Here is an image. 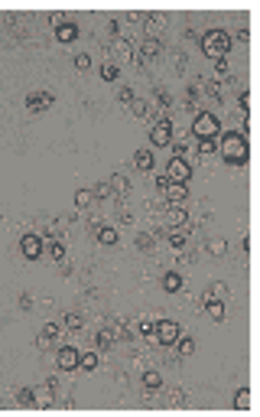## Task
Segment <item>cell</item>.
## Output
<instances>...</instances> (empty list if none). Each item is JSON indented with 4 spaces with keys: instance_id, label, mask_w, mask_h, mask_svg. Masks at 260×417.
<instances>
[{
    "instance_id": "obj_1",
    "label": "cell",
    "mask_w": 260,
    "mask_h": 417,
    "mask_svg": "<svg viewBox=\"0 0 260 417\" xmlns=\"http://www.w3.org/2000/svg\"><path fill=\"white\" fill-rule=\"evenodd\" d=\"M218 153L228 160L231 166H244L247 157H250V147H247V137L241 130H225L218 137Z\"/></svg>"
},
{
    "instance_id": "obj_2",
    "label": "cell",
    "mask_w": 260,
    "mask_h": 417,
    "mask_svg": "<svg viewBox=\"0 0 260 417\" xmlns=\"http://www.w3.org/2000/svg\"><path fill=\"white\" fill-rule=\"evenodd\" d=\"M202 52L208 59H225V52L231 49V36L225 30H208V33H202Z\"/></svg>"
},
{
    "instance_id": "obj_3",
    "label": "cell",
    "mask_w": 260,
    "mask_h": 417,
    "mask_svg": "<svg viewBox=\"0 0 260 417\" xmlns=\"http://www.w3.org/2000/svg\"><path fill=\"white\" fill-rule=\"evenodd\" d=\"M159 192L166 196V202H173V206H182L185 196H189V186L185 183H176V180H169V176H159Z\"/></svg>"
},
{
    "instance_id": "obj_4",
    "label": "cell",
    "mask_w": 260,
    "mask_h": 417,
    "mask_svg": "<svg viewBox=\"0 0 260 417\" xmlns=\"http://www.w3.org/2000/svg\"><path fill=\"white\" fill-rule=\"evenodd\" d=\"M192 134L199 137V140H202V137H218V134H221V121L215 118V114H208V111H202L199 118L192 121Z\"/></svg>"
},
{
    "instance_id": "obj_5",
    "label": "cell",
    "mask_w": 260,
    "mask_h": 417,
    "mask_svg": "<svg viewBox=\"0 0 260 417\" xmlns=\"http://www.w3.org/2000/svg\"><path fill=\"white\" fill-rule=\"evenodd\" d=\"M179 336H182V330H179L176 319H159L153 326V342H159V345H173Z\"/></svg>"
},
{
    "instance_id": "obj_6",
    "label": "cell",
    "mask_w": 260,
    "mask_h": 417,
    "mask_svg": "<svg viewBox=\"0 0 260 417\" xmlns=\"http://www.w3.org/2000/svg\"><path fill=\"white\" fill-rule=\"evenodd\" d=\"M166 176H169V180H176V183H189L192 180V163L185 157H169Z\"/></svg>"
},
{
    "instance_id": "obj_7",
    "label": "cell",
    "mask_w": 260,
    "mask_h": 417,
    "mask_svg": "<svg viewBox=\"0 0 260 417\" xmlns=\"http://www.w3.org/2000/svg\"><path fill=\"white\" fill-rule=\"evenodd\" d=\"M150 144H153V147H169V144H173V121L159 118L153 127H150Z\"/></svg>"
},
{
    "instance_id": "obj_8",
    "label": "cell",
    "mask_w": 260,
    "mask_h": 417,
    "mask_svg": "<svg viewBox=\"0 0 260 417\" xmlns=\"http://www.w3.org/2000/svg\"><path fill=\"white\" fill-rule=\"evenodd\" d=\"M159 56H163V42H159V39H147L137 52H133V59H137L140 65H153Z\"/></svg>"
},
{
    "instance_id": "obj_9",
    "label": "cell",
    "mask_w": 260,
    "mask_h": 417,
    "mask_svg": "<svg viewBox=\"0 0 260 417\" xmlns=\"http://www.w3.org/2000/svg\"><path fill=\"white\" fill-rule=\"evenodd\" d=\"M52 104H56L52 92H30L26 95V111L30 114H42V111H49Z\"/></svg>"
},
{
    "instance_id": "obj_10",
    "label": "cell",
    "mask_w": 260,
    "mask_h": 417,
    "mask_svg": "<svg viewBox=\"0 0 260 417\" xmlns=\"http://www.w3.org/2000/svg\"><path fill=\"white\" fill-rule=\"evenodd\" d=\"M78 359H82V352H78L75 345H62V349L56 352V365L62 371H75L78 368Z\"/></svg>"
},
{
    "instance_id": "obj_11",
    "label": "cell",
    "mask_w": 260,
    "mask_h": 417,
    "mask_svg": "<svg viewBox=\"0 0 260 417\" xmlns=\"http://www.w3.org/2000/svg\"><path fill=\"white\" fill-rule=\"evenodd\" d=\"M42 248H46V245H42V238H39V235H30V232H26V235L20 238V251H23V258H26V261L42 258Z\"/></svg>"
},
{
    "instance_id": "obj_12",
    "label": "cell",
    "mask_w": 260,
    "mask_h": 417,
    "mask_svg": "<svg viewBox=\"0 0 260 417\" xmlns=\"http://www.w3.org/2000/svg\"><path fill=\"white\" fill-rule=\"evenodd\" d=\"M153 163H156V157H153V150H150V147H140L137 153H133V166H137L140 173H150V170H153Z\"/></svg>"
},
{
    "instance_id": "obj_13",
    "label": "cell",
    "mask_w": 260,
    "mask_h": 417,
    "mask_svg": "<svg viewBox=\"0 0 260 417\" xmlns=\"http://www.w3.org/2000/svg\"><path fill=\"white\" fill-rule=\"evenodd\" d=\"M91 232H94V238L101 245H117V228H114V225H94Z\"/></svg>"
},
{
    "instance_id": "obj_14",
    "label": "cell",
    "mask_w": 260,
    "mask_h": 417,
    "mask_svg": "<svg viewBox=\"0 0 260 417\" xmlns=\"http://www.w3.org/2000/svg\"><path fill=\"white\" fill-rule=\"evenodd\" d=\"M205 313H208V319L211 323H225V303L221 300H205Z\"/></svg>"
},
{
    "instance_id": "obj_15",
    "label": "cell",
    "mask_w": 260,
    "mask_h": 417,
    "mask_svg": "<svg viewBox=\"0 0 260 417\" xmlns=\"http://www.w3.org/2000/svg\"><path fill=\"white\" fill-rule=\"evenodd\" d=\"M163 290L166 294H179V290H182V274L179 271H166L163 274Z\"/></svg>"
},
{
    "instance_id": "obj_16",
    "label": "cell",
    "mask_w": 260,
    "mask_h": 417,
    "mask_svg": "<svg viewBox=\"0 0 260 417\" xmlns=\"http://www.w3.org/2000/svg\"><path fill=\"white\" fill-rule=\"evenodd\" d=\"M56 39L59 42H75L78 39V26L75 23H59L56 26Z\"/></svg>"
},
{
    "instance_id": "obj_17",
    "label": "cell",
    "mask_w": 260,
    "mask_h": 417,
    "mask_svg": "<svg viewBox=\"0 0 260 417\" xmlns=\"http://www.w3.org/2000/svg\"><path fill=\"white\" fill-rule=\"evenodd\" d=\"M143 388H147V391H159V388H163V375H159L156 368H147L143 371Z\"/></svg>"
},
{
    "instance_id": "obj_18",
    "label": "cell",
    "mask_w": 260,
    "mask_h": 417,
    "mask_svg": "<svg viewBox=\"0 0 260 417\" xmlns=\"http://www.w3.org/2000/svg\"><path fill=\"white\" fill-rule=\"evenodd\" d=\"M185 218H189V212H185L182 206H173V209L166 212V222H169L173 228H182V225H185Z\"/></svg>"
},
{
    "instance_id": "obj_19",
    "label": "cell",
    "mask_w": 260,
    "mask_h": 417,
    "mask_svg": "<svg viewBox=\"0 0 260 417\" xmlns=\"http://www.w3.org/2000/svg\"><path fill=\"white\" fill-rule=\"evenodd\" d=\"M169 245L176 248V251H182L185 245H189V232H185V228H173V232H169V238H166Z\"/></svg>"
},
{
    "instance_id": "obj_20",
    "label": "cell",
    "mask_w": 260,
    "mask_h": 417,
    "mask_svg": "<svg viewBox=\"0 0 260 417\" xmlns=\"http://www.w3.org/2000/svg\"><path fill=\"white\" fill-rule=\"evenodd\" d=\"M205 300H221V303H225V300H228V283L215 280L211 287H208V294H205Z\"/></svg>"
},
{
    "instance_id": "obj_21",
    "label": "cell",
    "mask_w": 260,
    "mask_h": 417,
    "mask_svg": "<svg viewBox=\"0 0 260 417\" xmlns=\"http://www.w3.org/2000/svg\"><path fill=\"white\" fill-rule=\"evenodd\" d=\"M173 345L179 349V356H182V359H185V356H192V352H195V339H192V336H179V339H176Z\"/></svg>"
},
{
    "instance_id": "obj_22",
    "label": "cell",
    "mask_w": 260,
    "mask_h": 417,
    "mask_svg": "<svg viewBox=\"0 0 260 417\" xmlns=\"http://www.w3.org/2000/svg\"><path fill=\"white\" fill-rule=\"evenodd\" d=\"M82 326H85V316L78 313V310H68V313H65V330L78 333V330H82Z\"/></svg>"
},
{
    "instance_id": "obj_23",
    "label": "cell",
    "mask_w": 260,
    "mask_h": 417,
    "mask_svg": "<svg viewBox=\"0 0 260 417\" xmlns=\"http://www.w3.org/2000/svg\"><path fill=\"white\" fill-rule=\"evenodd\" d=\"M114 339H117V336H114L111 330H98L94 333V345H98V349H111Z\"/></svg>"
},
{
    "instance_id": "obj_24",
    "label": "cell",
    "mask_w": 260,
    "mask_h": 417,
    "mask_svg": "<svg viewBox=\"0 0 260 417\" xmlns=\"http://www.w3.org/2000/svg\"><path fill=\"white\" fill-rule=\"evenodd\" d=\"M16 404L20 407H33L36 404V391L33 388H16Z\"/></svg>"
},
{
    "instance_id": "obj_25",
    "label": "cell",
    "mask_w": 260,
    "mask_h": 417,
    "mask_svg": "<svg viewBox=\"0 0 260 417\" xmlns=\"http://www.w3.org/2000/svg\"><path fill=\"white\" fill-rule=\"evenodd\" d=\"M107 186H111V192H121V196H124V192H127V189H130V183H127V180H124V176H121V173H114V176H107Z\"/></svg>"
},
{
    "instance_id": "obj_26",
    "label": "cell",
    "mask_w": 260,
    "mask_h": 417,
    "mask_svg": "<svg viewBox=\"0 0 260 417\" xmlns=\"http://www.w3.org/2000/svg\"><path fill=\"white\" fill-rule=\"evenodd\" d=\"M215 150H218V140L215 137H202L199 140V157H211Z\"/></svg>"
},
{
    "instance_id": "obj_27",
    "label": "cell",
    "mask_w": 260,
    "mask_h": 417,
    "mask_svg": "<svg viewBox=\"0 0 260 417\" xmlns=\"http://www.w3.org/2000/svg\"><path fill=\"white\" fill-rule=\"evenodd\" d=\"M234 407H238V411H250V388H238Z\"/></svg>"
},
{
    "instance_id": "obj_28",
    "label": "cell",
    "mask_w": 260,
    "mask_h": 417,
    "mask_svg": "<svg viewBox=\"0 0 260 417\" xmlns=\"http://www.w3.org/2000/svg\"><path fill=\"white\" fill-rule=\"evenodd\" d=\"M78 368H82V371H94V368H98V356H94V352H82Z\"/></svg>"
},
{
    "instance_id": "obj_29",
    "label": "cell",
    "mask_w": 260,
    "mask_h": 417,
    "mask_svg": "<svg viewBox=\"0 0 260 417\" xmlns=\"http://www.w3.org/2000/svg\"><path fill=\"white\" fill-rule=\"evenodd\" d=\"M91 199H94L91 189H78L75 192V209H88V206H91Z\"/></svg>"
},
{
    "instance_id": "obj_30",
    "label": "cell",
    "mask_w": 260,
    "mask_h": 417,
    "mask_svg": "<svg viewBox=\"0 0 260 417\" xmlns=\"http://www.w3.org/2000/svg\"><path fill=\"white\" fill-rule=\"evenodd\" d=\"M137 248H140V251H156V235L143 232V235L137 238Z\"/></svg>"
},
{
    "instance_id": "obj_31",
    "label": "cell",
    "mask_w": 260,
    "mask_h": 417,
    "mask_svg": "<svg viewBox=\"0 0 260 417\" xmlns=\"http://www.w3.org/2000/svg\"><path fill=\"white\" fill-rule=\"evenodd\" d=\"M159 23H163V16H147V36L150 39H153V36H159V30H163V26H159Z\"/></svg>"
},
{
    "instance_id": "obj_32",
    "label": "cell",
    "mask_w": 260,
    "mask_h": 417,
    "mask_svg": "<svg viewBox=\"0 0 260 417\" xmlns=\"http://www.w3.org/2000/svg\"><path fill=\"white\" fill-rule=\"evenodd\" d=\"M117 75H121V69L114 65V62H104V65H101V78H104V82H117Z\"/></svg>"
},
{
    "instance_id": "obj_33",
    "label": "cell",
    "mask_w": 260,
    "mask_h": 417,
    "mask_svg": "<svg viewBox=\"0 0 260 417\" xmlns=\"http://www.w3.org/2000/svg\"><path fill=\"white\" fill-rule=\"evenodd\" d=\"M208 251L215 254V258H221V254H228V242H225V238H211V242H208Z\"/></svg>"
},
{
    "instance_id": "obj_34",
    "label": "cell",
    "mask_w": 260,
    "mask_h": 417,
    "mask_svg": "<svg viewBox=\"0 0 260 417\" xmlns=\"http://www.w3.org/2000/svg\"><path fill=\"white\" fill-rule=\"evenodd\" d=\"M49 258L52 261H65V245L62 242H49Z\"/></svg>"
},
{
    "instance_id": "obj_35",
    "label": "cell",
    "mask_w": 260,
    "mask_h": 417,
    "mask_svg": "<svg viewBox=\"0 0 260 417\" xmlns=\"http://www.w3.org/2000/svg\"><path fill=\"white\" fill-rule=\"evenodd\" d=\"M156 101H159V108H173V95L166 88H156Z\"/></svg>"
},
{
    "instance_id": "obj_36",
    "label": "cell",
    "mask_w": 260,
    "mask_h": 417,
    "mask_svg": "<svg viewBox=\"0 0 260 417\" xmlns=\"http://www.w3.org/2000/svg\"><path fill=\"white\" fill-rule=\"evenodd\" d=\"M238 108H241V114H244V118L250 114V92H241V95H238Z\"/></svg>"
},
{
    "instance_id": "obj_37",
    "label": "cell",
    "mask_w": 260,
    "mask_h": 417,
    "mask_svg": "<svg viewBox=\"0 0 260 417\" xmlns=\"http://www.w3.org/2000/svg\"><path fill=\"white\" fill-rule=\"evenodd\" d=\"M130 114H133V118H147V101H140V98H137V101L130 104Z\"/></svg>"
},
{
    "instance_id": "obj_38",
    "label": "cell",
    "mask_w": 260,
    "mask_h": 417,
    "mask_svg": "<svg viewBox=\"0 0 260 417\" xmlns=\"http://www.w3.org/2000/svg\"><path fill=\"white\" fill-rule=\"evenodd\" d=\"M94 196H98V199H107V196H114V192H111V186H107V180H101V183L94 186Z\"/></svg>"
},
{
    "instance_id": "obj_39",
    "label": "cell",
    "mask_w": 260,
    "mask_h": 417,
    "mask_svg": "<svg viewBox=\"0 0 260 417\" xmlns=\"http://www.w3.org/2000/svg\"><path fill=\"white\" fill-rule=\"evenodd\" d=\"M88 65H91V59H88V52H78V56H75V69H78V72H85Z\"/></svg>"
},
{
    "instance_id": "obj_40",
    "label": "cell",
    "mask_w": 260,
    "mask_h": 417,
    "mask_svg": "<svg viewBox=\"0 0 260 417\" xmlns=\"http://www.w3.org/2000/svg\"><path fill=\"white\" fill-rule=\"evenodd\" d=\"M114 49H121V56H127V59L133 56V49H130V42H127V39H114Z\"/></svg>"
},
{
    "instance_id": "obj_41",
    "label": "cell",
    "mask_w": 260,
    "mask_h": 417,
    "mask_svg": "<svg viewBox=\"0 0 260 417\" xmlns=\"http://www.w3.org/2000/svg\"><path fill=\"white\" fill-rule=\"evenodd\" d=\"M39 333L46 336V339H59V326H56V323H46V326H42Z\"/></svg>"
},
{
    "instance_id": "obj_42",
    "label": "cell",
    "mask_w": 260,
    "mask_h": 417,
    "mask_svg": "<svg viewBox=\"0 0 260 417\" xmlns=\"http://www.w3.org/2000/svg\"><path fill=\"white\" fill-rule=\"evenodd\" d=\"M140 336H147V339H153V323H150V319H140Z\"/></svg>"
},
{
    "instance_id": "obj_43",
    "label": "cell",
    "mask_w": 260,
    "mask_h": 417,
    "mask_svg": "<svg viewBox=\"0 0 260 417\" xmlns=\"http://www.w3.org/2000/svg\"><path fill=\"white\" fill-rule=\"evenodd\" d=\"M215 72H218V75H228V72H231L228 59H215Z\"/></svg>"
},
{
    "instance_id": "obj_44",
    "label": "cell",
    "mask_w": 260,
    "mask_h": 417,
    "mask_svg": "<svg viewBox=\"0 0 260 417\" xmlns=\"http://www.w3.org/2000/svg\"><path fill=\"white\" fill-rule=\"evenodd\" d=\"M117 98H121V101H124V104H127V108H130V104H133V101H137V95H133V92H130V88H124V92L117 95Z\"/></svg>"
},
{
    "instance_id": "obj_45",
    "label": "cell",
    "mask_w": 260,
    "mask_h": 417,
    "mask_svg": "<svg viewBox=\"0 0 260 417\" xmlns=\"http://www.w3.org/2000/svg\"><path fill=\"white\" fill-rule=\"evenodd\" d=\"M49 345H52V339H46V336H42V333L36 336V349H39V352H46Z\"/></svg>"
},
{
    "instance_id": "obj_46",
    "label": "cell",
    "mask_w": 260,
    "mask_h": 417,
    "mask_svg": "<svg viewBox=\"0 0 260 417\" xmlns=\"http://www.w3.org/2000/svg\"><path fill=\"white\" fill-rule=\"evenodd\" d=\"M185 401V394H182V388H176L173 394H169V404H182Z\"/></svg>"
},
{
    "instance_id": "obj_47",
    "label": "cell",
    "mask_w": 260,
    "mask_h": 417,
    "mask_svg": "<svg viewBox=\"0 0 260 417\" xmlns=\"http://www.w3.org/2000/svg\"><path fill=\"white\" fill-rule=\"evenodd\" d=\"M20 310H33V297L23 294V297H20Z\"/></svg>"
},
{
    "instance_id": "obj_48",
    "label": "cell",
    "mask_w": 260,
    "mask_h": 417,
    "mask_svg": "<svg viewBox=\"0 0 260 417\" xmlns=\"http://www.w3.org/2000/svg\"><path fill=\"white\" fill-rule=\"evenodd\" d=\"M185 65H189V59H185V52H182V56H176V69H179V72H182Z\"/></svg>"
}]
</instances>
